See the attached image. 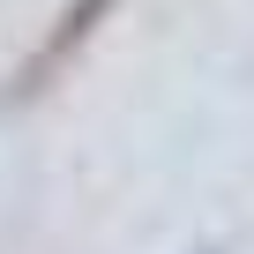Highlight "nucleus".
<instances>
[{
	"label": "nucleus",
	"instance_id": "obj_1",
	"mask_svg": "<svg viewBox=\"0 0 254 254\" xmlns=\"http://www.w3.org/2000/svg\"><path fill=\"white\" fill-rule=\"evenodd\" d=\"M105 8H112V0H67V8H60V23H53V38H45V45L23 60V75L8 82V97H38V90H45V82L75 60V53H82V38L97 30V15H105Z\"/></svg>",
	"mask_w": 254,
	"mask_h": 254
}]
</instances>
